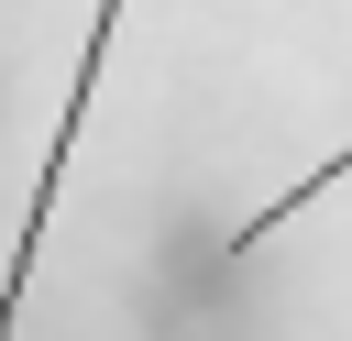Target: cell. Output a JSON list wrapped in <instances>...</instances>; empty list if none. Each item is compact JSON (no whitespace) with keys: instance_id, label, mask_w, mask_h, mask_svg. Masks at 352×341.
Masks as SVG:
<instances>
[{"instance_id":"7a4b0ae2","label":"cell","mask_w":352,"mask_h":341,"mask_svg":"<svg viewBox=\"0 0 352 341\" xmlns=\"http://www.w3.org/2000/svg\"><path fill=\"white\" fill-rule=\"evenodd\" d=\"M341 176H352V143H341V154H330V165H308V176H297V187H275V198H264V209H253V220H242V231H231V253H264V231H286V220H297V209H308V198H319V187H341Z\"/></svg>"},{"instance_id":"6da1fadb","label":"cell","mask_w":352,"mask_h":341,"mask_svg":"<svg viewBox=\"0 0 352 341\" xmlns=\"http://www.w3.org/2000/svg\"><path fill=\"white\" fill-rule=\"evenodd\" d=\"M121 11H132V0H99V11H88V44H77V88H66V110H55L44 176H33V198H22V231H11V264H0V341H11V319H22V286H33V264H44V231H55V198H66L77 132H88V88H99V66H110V33H121Z\"/></svg>"}]
</instances>
